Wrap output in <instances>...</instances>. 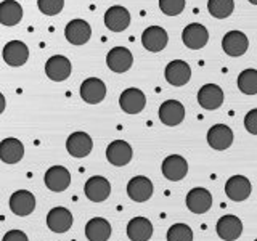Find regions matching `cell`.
<instances>
[{
  "label": "cell",
  "instance_id": "obj_2",
  "mask_svg": "<svg viewBox=\"0 0 257 241\" xmlns=\"http://www.w3.org/2000/svg\"><path fill=\"white\" fill-rule=\"evenodd\" d=\"M119 106L127 114H139L147 106V96L137 87L125 88L119 96Z\"/></svg>",
  "mask_w": 257,
  "mask_h": 241
},
{
  "label": "cell",
  "instance_id": "obj_33",
  "mask_svg": "<svg viewBox=\"0 0 257 241\" xmlns=\"http://www.w3.org/2000/svg\"><path fill=\"white\" fill-rule=\"evenodd\" d=\"M37 7L40 13L47 16H55L61 13L64 7V0H37Z\"/></svg>",
  "mask_w": 257,
  "mask_h": 241
},
{
  "label": "cell",
  "instance_id": "obj_29",
  "mask_svg": "<svg viewBox=\"0 0 257 241\" xmlns=\"http://www.w3.org/2000/svg\"><path fill=\"white\" fill-rule=\"evenodd\" d=\"M23 20V7L16 0H4L0 2V24L4 26H16Z\"/></svg>",
  "mask_w": 257,
  "mask_h": 241
},
{
  "label": "cell",
  "instance_id": "obj_24",
  "mask_svg": "<svg viewBox=\"0 0 257 241\" xmlns=\"http://www.w3.org/2000/svg\"><path fill=\"white\" fill-rule=\"evenodd\" d=\"M72 214L66 207H53L47 214V227L55 233H66L72 227Z\"/></svg>",
  "mask_w": 257,
  "mask_h": 241
},
{
  "label": "cell",
  "instance_id": "obj_1",
  "mask_svg": "<svg viewBox=\"0 0 257 241\" xmlns=\"http://www.w3.org/2000/svg\"><path fill=\"white\" fill-rule=\"evenodd\" d=\"M72 72V64L64 55H53L45 63V74L53 82H63Z\"/></svg>",
  "mask_w": 257,
  "mask_h": 241
},
{
  "label": "cell",
  "instance_id": "obj_30",
  "mask_svg": "<svg viewBox=\"0 0 257 241\" xmlns=\"http://www.w3.org/2000/svg\"><path fill=\"white\" fill-rule=\"evenodd\" d=\"M238 88L244 95H257V69H244L238 76Z\"/></svg>",
  "mask_w": 257,
  "mask_h": 241
},
{
  "label": "cell",
  "instance_id": "obj_7",
  "mask_svg": "<svg viewBox=\"0 0 257 241\" xmlns=\"http://www.w3.org/2000/svg\"><path fill=\"white\" fill-rule=\"evenodd\" d=\"M84 193L92 203H103L111 195V183L101 175H93L85 182Z\"/></svg>",
  "mask_w": 257,
  "mask_h": 241
},
{
  "label": "cell",
  "instance_id": "obj_28",
  "mask_svg": "<svg viewBox=\"0 0 257 241\" xmlns=\"http://www.w3.org/2000/svg\"><path fill=\"white\" fill-rule=\"evenodd\" d=\"M127 236L131 241H148L153 236V223L145 217H134L127 223Z\"/></svg>",
  "mask_w": 257,
  "mask_h": 241
},
{
  "label": "cell",
  "instance_id": "obj_20",
  "mask_svg": "<svg viewBox=\"0 0 257 241\" xmlns=\"http://www.w3.org/2000/svg\"><path fill=\"white\" fill-rule=\"evenodd\" d=\"M185 119V106L177 100H166L159 106V120L167 127L179 126Z\"/></svg>",
  "mask_w": 257,
  "mask_h": 241
},
{
  "label": "cell",
  "instance_id": "obj_6",
  "mask_svg": "<svg viewBox=\"0 0 257 241\" xmlns=\"http://www.w3.org/2000/svg\"><path fill=\"white\" fill-rule=\"evenodd\" d=\"M164 77L171 85L174 87H183L190 82L191 79V68L187 61L183 60H174L166 66Z\"/></svg>",
  "mask_w": 257,
  "mask_h": 241
},
{
  "label": "cell",
  "instance_id": "obj_35",
  "mask_svg": "<svg viewBox=\"0 0 257 241\" xmlns=\"http://www.w3.org/2000/svg\"><path fill=\"white\" fill-rule=\"evenodd\" d=\"M244 129L252 135H257V108L251 109L244 116Z\"/></svg>",
  "mask_w": 257,
  "mask_h": 241
},
{
  "label": "cell",
  "instance_id": "obj_37",
  "mask_svg": "<svg viewBox=\"0 0 257 241\" xmlns=\"http://www.w3.org/2000/svg\"><path fill=\"white\" fill-rule=\"evenodd\" d=\"M5 108H7V100H5V95L0 92V114L5 111Z\"/></svg>",
  "mask_w": 257,
  "mask_h": 241
},
{
  "label": "cell",
  "instance_id": "obj_18",
  "mask_svg": "<svg viewBox=\"0 0 257 241\" xmlns=\"http://www.w3.org/2000/svg\"><path fill=\"white\" fill-rule=\"evenodd\" d=\"M127 195L135 203H145L153 196V182L145 175H137L127 183Z\"/></svg>",
  "mask_w": 257,
  "mask_h": 241
},
{
  "label": "cell",
  "instance_id": "obj_16",
  "mask_svg": "<svg viewBox=\"0 0 257 241\" xmlns=\"http://www.w3.org/2000/svg\"><path fill=\"white\" fill-rule=\"evenodd\" d=\"M161 171H163V175L167 180L179 182L185 179V175L188 174V163H187V159L180 155H171L163 161Z\"/></svg>",
  "mask_w": 257,
  "mask_h": 241
},
{
  "label": "cell",
  "instance_id": "obj_14",
  "mask_svg": "<svg viewBox=\"0 0 257 241\" xmlns=\"http://www.w3.org/2000/svg\"><path fill=\"white\" fill-rule=\"evenodd\" d=\"M182 40L185 47H188L190 50H201L203 47H206L209 40V32L206 26L199 23H191L182 32Z\"/></svg>",
  "mask_w": 257,
  "mask_h": 241
},
{
  "label": "cell",
  "instance_id": "obj_25",
  "mask_svg": "<svg viewBox=\"0 0 257 241\" xmlns=\"http://www.w3.org/2000/svg\"><path fill=\"white\" fill-rule=\"evenodd\" d=\"M212 206V195L209 190L196 187L188 191L187 195V207L193 214H204Z\"/></svg>",
  "mask_w": 257,
  "mask_h": 241
},
{
  "label": "cell",
  "instance_id": "obj_39",
  "mask_svg": "<svg viewBox=\"0 0 257 241\" xmlns=\"http://www.w3.org/2000/svg\"><path fill=\"white\" fill-rule=\"evenodd\" d=\"M254 241H257V239H254Z\"/></svg>",
  "mask_w": 257,
  "mask_h": 241
},
{
  "label": "cell",
  "instance_id": "obj_9",
  "mask_svg": "<svg viewBox=\"0 0 257 241\" xmlns=\"http://www.w3.org/2000/svg\"><path fill=\"white\" fill-rule=\"evenodd\" d=\"M106 96V84L98 77H88L80 84V98L88 104H98Z\"/></svg>",
  "mask_w": 257,
  "mask_h": 241
},
{
  "label": "cell",
  "instance_id": "obj_36",
  "mask_svg": "<svg viewBox=\"0 0 257 241\" xmlns=\"http://www.w3.org/2000/svg\"><path fill=\"white\" fill-rule=\"evenodd\" d=\"M2 241H29V238L26 233L21 230H10L4 235Z\"/></svg>",
  "mask_w": 257,
  "mask_h": 241
},
{
  "label": "cell",
  "instance_id": "obj_38",
  "mask_svg": "<svg viewBox=\"0 0 257 241\" xmlns=\"http://www.w3.org/2000/svg\"><path fill=\"white\" fill-rule=\"evenodd\" d=\"M249 2H251L252 5H257V0H249Z\"/></svg>",
  "mask_w": 257,
  "mask_h": 241
},
{
  "label": "cell",
  "instance_id": "obj_13",
  "mask_svg": "<svg viewBox=\"0 0 257 241\" xmlns=\"http://www.w3.org/2000/svg\"><path fill=\"white\" fill-rule=\"evenodd\" d=\"M36 209V196L29 190H18L10 196V211L18 217L31 215Z\"/></svg>",
  "mask_w": 257,
  "mask_h": 241
},
{
  "label": "cell",
  "instance_id": "obj_5",
  "mask_svg": "<svg viewBox=\"0 0 257 241\" xmlns=\"http://www.w3.org/2000/svg\"><path fill=\"white\" fill-rule=\"evenodd\" d=\"M64 37L72 45H85L92 37V28L85 20L76 18L66 24L64 28Z\"/></svg>",
  "mask_w": 257,
  "mask_h": 241
},
{
  "label": "cell",
  "instance_id": "obj_12",
  "mask_svg": "<svg viewBox=\"0 0 257 241\" xmlns=\"http://www.w3.org/2000/svg\"><path fill=\"white\" fill-rule=\"evenodd\" d=\"M134 150L125 140H114L106 147V159L116 167L127 166L132 161Z\"/></svg>",
  "mask_w": 257,
  "mask_h": 241
},
{
  "label": "cell",
  "instance_id": "obj_26",
  "mask_svg": "<svg viewBox=\"0 0 257 241\" xmlns=\"http://www.w3.org/2000/svg\"><path fill=\"white\" fill-rule=\"evenodd\" d=\"M24 156V145L15 139V137H8L0 142V161L5 164H16L20 163Z\"/></svg>",
  "mask_w": 257,
  "mask_h": 241
},
{
  "label": "cell",
  "instance_id": "obj_19",
  "mask_svg": "<svg viewBox=\"0 0 257 241\" xmlns=\"http://www.w3.org/2000/svg\"><path fill=\"white\" fill-rule=\"evenodd\" d=\"M251 190L252 185L244 175H233L225 183V193L235 203H241V201L247 199L249 195H251Z\"/></svg>",
  "mask_w": 257,
  "mask_h": 241
},
{
  "label": "cell",
  "instance_id": "obj_31",
  "mask_svg": "<svg viewBox=\"0 0 257 241\" xmlns=\"http://www.w3.org/2000/svg\"><path fill=\"white\" fill-rule=\"evenodd\" d=\"M207 10L214 18L225 20L235 10V0H209Z\"/></svg>",
  "mask_w": 257,
  "mask_h": 241
},
{
  "label": "cell",
  "instance_id": "obj_17",
  "mask_svg": "<svg viewBox=\"0 0 257 241\" xmlns=\"http://www.w3.org/2000/svg\"><path fill=\"white\" fill-rule=\"evenodd\" d=\"M44 182L50 191L61 193L64 190H68V187L71 185V174L68 169L63 166H52L45 172Z\"/></svg>",
  "mask_w": 257,
  "mask_h": 241
},
{
  "label": "cell",
  "instance_id": "obj_34",
  "mask_svg": "<svg viewBox=\"0 0 257 241\" xmlns=\"http://www.w3.org/2000/svg\"><path fill=\"white\" fill-rule=\"evenodd\" d=\"M159 8L167 16H177L185 10V0H159Z\"/></svg>",
  "mask_w": 257,
  "mask_h": 241
},
{
  "label": "cell",
  "instance_id": "obj_15",
  "mask_svg": "<svg viewBox=\"0 0 257 241\" xmlns=\"http://www.w3.org/2000/svg\"><path fill=\"white\" fill-rule=\"evenodd\" d=\"M223 90L217 84H206L199 88L198 92V103L201 108H204L207 111L219 109L223 104Z\"/></svg>",
  "mask_w": 257,
  "mask_h": 241
},
{
  "label": "cell",
  "instance_id": "obj_32",
  "mask_svg": "<svg viewBox=\"0 0 257 241\" xmlns=\"http://www.w3.org/2000/svg\"><path fill=\"white\" fill-rule=\"evenodd\" d=\"M167 241H193V230L187 223H174L167 230Z\"/></svg>",
  "mask_w": 257,
  "mask_h": 241
},
{
  "label": "cell",
  "instance_id": "obj_4",
  "mask_svg": "<svg viewBox=\"0 0 257 241\" xmlns=\"http://www.w3.org/2000/svg\"><path fill=\"white\" fill-rule=\"evenodd\" d=\"M2 58L8 66L20 68L23 64H26V61L29 60V48L21 40H10L4 47Z\"/></svg>",
  "mask_w": 257,
  "mask_h": 241
},
{
  "label": "cell",
  "instance_id": "obj_10",
  "mask_svg": "<svg viewBox=\"0 0 257 241\" xmlns=\"http://www.w3.org/2000/svg\"><path fill=\"white\" fill-rule=\"evenodd\" d=\"M66 150L72 158H85L93 150V140L87 132H72L66 140Z\"/></svg>",
  "mask_w": 257,
  "mask_h": 241
},
{
  "label": "cell",
  "instance_id": "obj_11",
  "mask_svg": "<svg viewBox=\"0 0 257 241\" xmlns=\"http://www.w3.org/2000/svg\"><path fill=\"white\" fill-rule=\"evenodd\" d=\"M104 26L112 32H122L131 26V13L122 5H112L104 13Z\"/></svg>",
  "mask_w": 257,
  "mask_h": 241
},
{
  "label": "cell",
  "instance_id": "obj_23",
  "mask_svg": "<svg viewBox=\"0 0 257 241\" xmlns=\"http://www.w3.org/2000/svg\"><path fill=\"white\" fill-rule=\"evenodd\" d=\"M207 143L212 150L223 151L228 150L233 143V132L228 126L225 124H215L209 129L207 132Z\"/></svg>",
  "mask_w": 257,
  "mask_h": 241
},
{
  "label": "cell",
  "instance_id": "obj_27",
  "mask_svg": "<svg viewBox=\"0 0 257 241\" xmlns=\"http://www.w3.org/2000/svg\"><path fill=\"white\" fill-rule=\"evenodd\" d=\"M111 231V223L103 217H93L85 225V236L88 241H108Z\"/></svg>",
  "mask_w": 257,
  "mask_h": 241
},
{
  "label": "cell",
  "instance_id": "obj_3",
  "mask_svg": "<svg viewBox=\"0 0 257 241\" xmlns=\"http://www.w3.org/2000/svg\"><path fill=\"white\" fill-rule=\"evenodd\" d=\"M167 42H169L167 31L161 26H150L142 34V45L145 50H148L151 53L163 52L167 47Z\"/></svg>",
  "mask_w": 257,
  "mask_h": 241
},
{
  "label": "cell",
  "instance_id": "obj_8",
  "mask_svg": "<svg viewBox=\"0 0 257 241\" xmlns=\"http://www.w3.org/2000/svg\"><path fill=\"white\" fill-rule=\"evenodd\" d=\"M106 64L112 72L122 74V72H127L132 68L134 55L125 47H114V48H111L106 55Z\"/></svg>",
  "mask_w": 257,
  "mask_h": 241
},
{
  "label": "cell",
  "instance_id": "obj_21",
  "mask_svg": "<svg viewBox=\"0 0 257 241\" xmlns=\"http://www.w3.org/2000/svg\"><path fill=\"white\" fill-rule=\"evenodd\" d=\"M249 39L241 31H230L222 39V48L228 56H241L247 52Z\"/></svg>",
  "mask_w": 257,
  "mask_h": 241
},
{
  "label": "cell",
  "instance_id": "obj_22",
  "mask_svg": "<svg viewBox=\"0 0 257 241\" xmlns=\"http://www.w3.org/2000/svg\"><path fill=\"white\" fill-rule=\"evenodd\" d=\"M215 231L223 241H235L243 233V222L236 215H223L215 225Z\"/></svg>",
  "mask_w": 257,
  "mask_h": 241
}]
</instances>
